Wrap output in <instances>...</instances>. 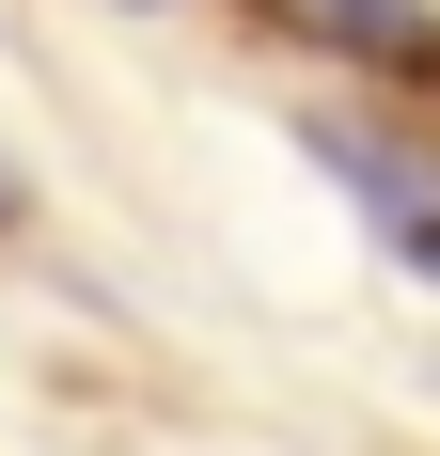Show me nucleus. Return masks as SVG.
I'll return each instance as SVG.
<instances>
[{
    "instance_id": "obj_3",
    "label": "nucleus",
    "mask_w": 440,
    "mask_h": 456,
    "mask_svg": "<svg viewBox=\"0 0 440 456\" xmlns=\"http://www.w3.org/2000/svg\"><path fill=\"white\" fill-rule=\"evenodd\" d=\"M16 205H32V189H16V174H0V236H16Z\"/></svg>"
},
{
    "instance_id": "obj_2",
    "label": "nucleus",
    "mask_w": 440,
    "mask_h": 456,
    "mask_svg": "<svg viewBox=\"0 0 440 456\" xmlns=\"http://www.w3.org/2000/svg\"><path fill=\"white\" fill-rule=\"evenodd\" d=\"M252 16H283V32H314V47H346V63H378V79H425V63H440L425 0H252Z\"/></svg>"
},
{
    "instance_id": "obj_1",
    "label": "nucleus",
    "mask_w": 440,
    "mask_h": 456,
    "mask_svg": "<svg viewBox=\"0 0 440 456\" xmlns=\"http://www.w3.org/2000/svg\"><path fill=\"white\" fill-rule=\"evenodd\" d=\"M314 158L378 205V236H394L409 268H440V174H425V158H394V142H362V126H314Z\"/></svg>"
}]
</instances>
